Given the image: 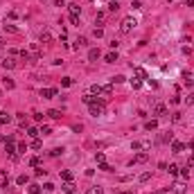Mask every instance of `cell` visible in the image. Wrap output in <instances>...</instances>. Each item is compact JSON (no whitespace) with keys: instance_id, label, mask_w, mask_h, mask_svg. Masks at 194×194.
<instances>
[{"instance_id":"cell-1","label":"cell","mask_w":194,"mask_h":194,"mask_svg":"<svg viewBox=\"0 0 194 194\" xmlns=\"http://www.w3.org/2000/svg\"><path fill=\"white\" fill-rule=\"evenodd\" d=\"M104 106H106V97H97L95 102L90 104V115L93 118H99V115H104Z\"/></svg>"},{"instance_id":"cell-2","label":"cell","mask_w":194,"mask_h":194,"mask_svg":"<svg viewBox=\"0 0 194 194\" xmlns=\"http://www.w3.org/2000/svg\"><path fill=\"white\" fill-rule=\"evenodd\" d=\"M133 27H136V18H133V16H129V18H124V21H122V25H120V32H122V34H129Z\"/></svg>"},{"instance_id":"cell-3","label":"cell","mask_w":194,"mask_h":194,"mask_svg":"<svg viewBox=\"0 0 194 194\" xmlns=\"http://www.w3.org/2000/svg\"><path fill=\"white\" fill-rule=\"evenodd\" d=\"M5 151L9 153V158H16V144H14V138H7V144H5Z\"/></svg>"},{"instance_id":"cell-4","label":"cell","mask_w":194,"mask_h":194,"mask_svg":"<svg viewBox=\"0 0 194 194\" xmlns=\"http://www.w3.org/2000/svg\"><path fill=\"white\" fill-rule=\"evenodd\" d=\"M56 95H59V90H56V88H41V97H45V99L56 97Z\"/></svg>"},{"instance_id":"cell-5","label":"cell","mask_w":194,"mask_h":194,"mask_svg":"<svg viewBox=\"0 0 194 194\" xmlns=\"http://www.w3.org/2000/svg\"><path fill=\"white\" fill-rule=\"evenodd\" d=\"M153 115L165 118V115H167V106H165V104H156V106H153Z\"/></svg>"},{"instance_id":"cell-6","label":"cell","mask_w":194,"mask_h":194,"mask_svg":"<svg viewBox=\"0 0 194 194\" xmlns=\"http://www.w3.org/2000/svg\"><path fill=\"white\" fill-rule=\"evenodd\" d=\"M147 158H149V153H147V151H140V153H136V156H133L131 165H136V163H144Z\"/></svg>"},{"instance_id":"cell-7","label":"cell","mask_w":194,"mask_h":194,"mask_svg":"<svg viewBox=\"0 0 194 194\" xmlns=\"http://www.w3.org/2000/svg\"><path fill=\"white\" fill-rule=\"evenodd\" d=\"M185 190H187V187H185V183H183V181L174 183V192H176V194H185Z\"/></svg>"},{"instance_id":"cell-8","label":"cell","mask_w":194,"mask_h":194,"mask_svg":"<svg viewBox=\"0 0 194 194\" xmlns=\"http://www.w3.org/2000/svg\"><path fill=\"white\" fill-rule=\"evenodd\" d=\"M2 63V68H5V70H11V68H16V61L14 59H5V61H0Z\"/></svg>"},{"instance_id":"cell-9","label":"cell","mask_w":194,"mask_h":194,"mask_svg":"<svg viewBox=\"0 0 194 194\" xmlns=\"http://www.w3.org/2000/svg\"><path fill=\"white\" fill-rule=\"evenodd\" d=\"M172 151H174V153L185 151V144H183V142H172Z\"/></svg>"},{"instance_id":"cell-10","label":"cell","mask_w":194,"mask_h":194,"mask_svg":"<svg viewBox=\"0 0 194 194\" xmlns=\"http://www.w3.org/2000/svg\"><path fill=\"white\" fill-rule=\"evenodd\" d=\"M9 122H11V115L5 111H0V124H9Z\"/></svg>"},{"instance_id":"cell-11","label":"cell","mask_w":194,"mask_h":194,"mask_svg":"<svg viewBox=\"0 0 194 194\" xmlns=\"http://www.w3.org/2000/svg\"><path fill=\"white\" fill-rule=\"evenodd\" d=\"M99 56H102V52H99V50H95V47H93V50L88 52V59H90V61H97Z\"/></svg>"},{"instance_id":"cell-12","label":"cell","mask_w":194,"mask_h":194,"mask_svg":"<svg viewBox=\"0 0 194 194\" xmlns=\"http://www.w3.org/2000/svg\"><path fill=\"white\" fill-rule=\"evenodd\" d=\"M68 9H70V16H79V5H77V2H70Z\"/></svg>"},{"instance_id":"cell-13","label":"cell","mask_w":194,"mask_h":194,"mask_svg":"<svg viewBox=\"0 0 194 194\" xmlns=\"http://www.w3.org/2000/svg\"><path fill=\"white\" fill-rule=\"evenodd\" d=\"M90 95L99 97V95H102V86H99V84H93V86H90Z\"/></svg>"},{"instance_id":"cell-14","label":"cell","mask_w":194,"mask_h":194,"mask_svg":"<svg viewBox=\"0 0 194 194\" xmlns=\"http://www.w3.org/2000/svg\"><path fill=\"white\" fill-rule=\"evenodd\" d=\"M61 178L66 181V183H72V178H75V176H72V172H68V169H66V172H61Z\"/></svg>"},{"instance_id":"cell-15","label":"cell","mask_w":194,"mask_h":194,"mask_svg":"<svg viewBox=\"0 0 194 194\" xmlns=\"http://www.w3.org/2000/svg\"><path fill=\"white\" fill-rule=\"evenodd\" d=\"M104 59H106V63H115V61H118V54H115V52H108Z\"/></svg>"},{"instance_id":"cell-16","label":"cell","mask_w":194,"mask_h":194,"mask_svg":"<svg viewBox=\"0 0 194 194\" xmlns=\"http://www.w3.org/2000/svg\"><path fill=\"white\" fill-rule=\"evenodd\" d=\"M111 93H113V86L108 84V86H102V95L104 97H111Z\"/></svg>"},{"instance_id":"cell-17","label":"cell","mask_w":194,"mask_h":194,"mask_svg":"<svg viewBox=\"0 0 194 194\" xmlns=\"http://www.w3.org/2000/svg\"><path fill=\"white\" fill-rule=\"evenodd\" d=\"M108 9H111V11H118V9H120V0H111V2H108Z\"/></svg>"},{"instance_id":"cell-18","label":"cell","mask_w":194,"mask_h":194,"mask_svg":"<svg viewBox=\"0 0 194 194\" xmlns=\"http://www.w3.org/2000/svg\"><path fill=\"white\" fill-rule=\"evenodd\" d=\"M47 115H50L52 120H59V118H61V111H56V108H52V111H47Z\"/></svg>"},{"instance_id":"cell-19","label":"cell","mask_w":194,"mask_h":194,"mask_svg":"<svg viewBox=\"0 0 194 194\" xmlns=\"http://www.w3.org/2000/svg\"><path fill=\"white\" fill-rule=\"evenodd\" d=\"M136 77H138V79H149V77H147V72H144L142 68H136Z\"/></svg>"},{"instance_id":"cell-20","label":"cell","mask_w":194,"mask_h":194,"mask_svg":"<svg viewBox=\"0 0 194 194\" xmlns=\"http://www.w3.org/2000/svg\"><path fill=\"white\" fill-rule=\"evenodd\" d=\"M81 99H84V104H88V106H90V104H93V102H95L97 97H95V95H84V97H81Z\"/></svg>"},{"instance_id":"cell-21","label":"cell","mask_w":194,"mask_h":194,"mask_svg":"<svg viewBox=\"0 0 194 194\" xmlns=\"http://www.w3.org/2000/svg\"><path fill=\"white\" fill-rule=\"evenodd\" d=\"M156 127H158V122H156V120H149V122L144 124V129H147V131H153Z\"/></svg>"},{"instance_id":"cell-22","label":"cell","mask_w":194,"mask_h":194,"mask_svg":"<svg viewBox=\"0 0 194 194\" xmlns=\"http://www.w3.org/2000/svg\"><path fill=\"white\" fill-rule=\"evenodd\" d=\"M144 147H149V144H147V142H144V144H142V142H133V144H131L133 151H140V149H144Z\"/></svg>"},{"instance_id":"cell-23","label":"cell","mask_w":194,"mask_h":194,"mask_svg":"<svg viewBox=\"0 0 194 194\" xmlns=\"http://www.w3.org/2000/svg\"><path fill=\"white\" fill-rule=\"evenodd\" d=\"M93 36H95V39H102V36H104V30H102V27H95V30H93Z\"/></svg>"},{"instance_id":"cell-24","label":"cell","mask_w":194,"mask_h":194,"mask_svg":"<svg viewBox=\"0 0 194 194\" xmlns=\"http://www.w3.org/2000/svg\"><path fill=\"white\" fill-rule=\"evenodd\" d=\"M41 41H43V43H50V41H52V34H50V32H43V34H41Z\"/></svg>"},{"instance_id":"cell-25","label":"cell","mask_w":194,"mask_h":194,"mask_svg":"<svg viewBox=\"0 0 194 194\" xmlns=\"http://www.w3.org/2000/svg\"><path fill=\"white\" fill-rule=\"evenodd\" d=\"M99 169H102V172H113V167L106 163V160H104V163H99Z\"/></svg>"},{"instance_id":"cell-26","label":"cell","mask_w":194,"mask_h":194,"mask_svg":"<svg viewBox=\"0 0 194 194\" xmlns=\"http://www.w3.org/2000/svg\"><path fill=\"white\" fill-rule=\"evenodd\" d=\"M63 190H66V194H75V185H72V183H66Z\"/></svg>"},{"instance_id":"cell-27","label":"cell","mask_w":194,"mask_h":194,"mask_svg":"<svg viewBox=\"0 0 194 194\" xmlns=\"http://www.w3.org/2000/svg\"><path fill=\"white\" fill-rule=\"evenodd\" d=\"M86 36H79V39H77V43H75V47H81V45H86Z\"/></svg>"},{"instance_id":"cell-28","label":"cell","mask_w":194,"mask_h":194,"mask_svg":"<svg viewBox=\"0 0 194 194\" xmlns=\"http://www.w3.org/2000/svg\"><path fill=\"white\" fill-rule=\"evenodd\" d=\"M122 81H127V77H122V75H118V77L111 79V84H122Z\"/></svg>"},{"instance_id":"cell-29","label":"cell","mask_w":194,"mask_h":194,"mask_svg":"<svg viewBox=\"0 0 194 194\" xmlns=\"http://www.w3.org/2000/svg\"><path fill=\"white\" fill-rule=\"evenodd\" d=\"M131 86H133V90H138L142 86V79H131Z\"/></svg>"},{"instance_id":"cell-30","label":"cell","mask_w":194,"mask_h":194,"mask_svg":"<svg viewBox=\"0 0 194 194\" xmlns=\"http://www.w3.org/2000/svg\"><path fill=\"white\" fill-rule=\"evenodd\" d=\"M169 174H172V176H178V165H169Z\"/></svg>"},{"instance_id":"cell-31","label":"cell","mask_w":194,"mask_h":194,"mask_svg":"<svg viewBox=\"0 0 194 194\" xmlns=\"http://www.w3.org/2000/svg\"><path fill=\"white\" fill-rule=\"evenodd\" d=\"M41 147H43V142H41L39 138H34V140H32V149H41Z\"/></svg>"},{"instance_id":"cell-32","label":"cell","mask_w":194,"mask_h":194,"mask_svg":"<svg viewBox=\"0 0 194 194\" xmlns=\"http://www.w3.org/2000/svg\"><path fill=\"white\" fill-rule=\"evenodd\" d=\"M88 194H104V190L95 185V187H90V190H88Z\"/></svg>"},{"instance_id":"cell-33","label":"cell","mask_w":194,"mask_h":194,"mask_svg":"<svg viewBox=\"0 0 194 194\" xmlns=\"http://www.w3.org/2000/svg\"><path fill=\"white\" fill-rule=\"evenodd\" d=\"M95 160H97V165H99V163H104L106 158H104V153H102V151H97V153H95Z\"/></svg>"},{"instance_id":"cell-34","label":"cell","mask_w":194,"mask_h":194,"mask_svg":"<svg viewBox=\"0 0 194 194\" xmlns=\"http://www.w3.org/2000/svg\"><path fill=\"white\" fill-rule=\"evenodd\" d=\"M27 181H30V178H27L25 174H23V176H18V178H16V183H18V185H25V183H27Z\"/></svg>"},{"instance_id":"cell-35","label":"cell","mask_w":194,"mask_h":194,"mask_svg":"<svg viewBox=\"0 0 194 194\" xmlns=\"http://www.w3.org/2000/svg\"><path fill=\"white\" fill-rule=\"evenodd\" d=\"M61 86H72V79H70V77H63V79H61Z\"/></svg>"},{"instance_id":"cell-36","label":"cell","mask_w":194,"mask_h":194,"mask_svg":"<svg viewBox=\"0 0 194 194\" xmlns=\"http://www.w3.org/2000/svg\"><path fill=\"white\" fill-rule=\"evenodd\" d=\"M178 174H181V178H183V181H185V178H190V169H187V167H185V169H181Z\"/></svg>"},{"instance_id":"cell-37","label":"cell","mask_w":194,"mask_h":194,"mask_svg":"<svg viewBox=\"0 0 194 194\" xmlns=\"http://www.w3.org/2000/svg\"><path fill=\"white\" fill-rule=\"evenodd\" d=\"M27 133H30L32 138H36V136H39V129H34V127H30V129H27Z\"/></svg>"},{"instance_id":"cell-38","label":"cell","mask_w":194,"mask_h":194,"mask_svg":"<svg viewBox=\"0 0 194 194\" xmlns=\"http://www.w3.org/2000/svg\"><path fill=\"white\" fill-rule=\"evenodd\" d=\"M61 153H63V149L56 147V149H52V151H50V156H61Z\"/></svg>"},{"instance_id":"cell-39","label":"cell","mask_w":194,"mask_h":194,"mask_svg":"<svg viewBox=\"0 0 194 194\" xmlns=\"http://www.w3.org/2000/svg\"><path fill=\"white\" fill-rule=\"evenodd\" d=\"M41 192V187H39V185H30V194H39Z\"/></svg>"},{"instance_id":"cell-40","label":"cell","mask_w":194,"mask_h":194,"mask_svg":"<svg viewBox=\"0 0 194 194\" xmlns=\"http://www.w3.org/2000/svg\"><path fill=\"white\" fill-rule=\"evenodd\" d=\"M149 178H151V174H149V172H144V174H142V176H140V181H142V183H147V181H149Z\"/></svg>"},{"instance_id":"cell-41","label":"cell","mask_w":194,"mask_h":194,"mask_svg":"<svg viewBox=\"0 0 194 194\" xmlns=\"http://www.w3.org/2000/svg\"><path fill=\"white\" fill-rule=\"evenodd\" d=\"M30 165H32V167H39V165H41V160H39V158H36V156H34V158L30 160Z\"/></svg>"},{"instance_id":"cell-42","label":"cell","mask_w":194,"mask_h":194,"mask_svg":"<svg viewBox=\"0 0 194 194\" xmlns=\"http://www.w3.org/2000/svg\"><path fill=\"white\" fill-rule=\"evenodd\" d=\"M185 102H187V106H192V104H194V93H192V95H187V99H185Z\"/></svg>"},{"instance_id":"cell-43","label":"cell","mask_w":194,"mask_h":194,"mask_svg":"<svg viewBox=\"0 0 194 194\" xmlns=\"http://www.w3.org/2000/svg\"><path fill=\"white\" fill-rule=\"evenodd\" d=\"M187 167H194V153H192V156L187 158Z\"/></svg>"},{"instance_id":"cell-44","label":"cell","mask_w":194,"mask_h":194,"mask_svg":"<svg viewBox=\"0 0 194 194\" xmlns=\"http://www.w3.org/2000/svg\"><path fill=\"white\" fill-rule=\"evenodd\" d=\"M185 5H187V7H194V0H185Z\"/></svg>"},{"instance_id":"cell-45","label":"cell","mask_w":194,"mask_h":194,"mask_svg":"<svg viewBox=\"0 0 194 194\" xmlns=\"http://www.w3.org/2000/svg\"><path fill=\"white\" fill-rule=\"evenodd\" d=\"M190 149H194V140H192V142H190Z\"/></svg>"},{"instance_id":"cell-46","label":"cell","mask_w":194,"mask_h":194,"mask_svg":"<svg viewBox=\"0 0 194 194\" xmlns=\"http://www.w3.org/2000/svg\"><path fill=\"white\" fill-rule=\"evenodd\" d=\"M0 142H5V136H0Z\"/></svg>"},{"instance_id":"cell-47","label":"cell","mask_w":194,"mask_h":194,"mask_svg":"<svg viewBox=\"0 0 194 194\" xmlns=\"http://www.w3.org/2000/svg\"><path fill=\"white\" fill-rule=\"evenodd\" d=\"M122 194H131V192H122Z\"/></svg>"},{"instance_id":"cell-48","label":"cell","mask_w":194,"mask_h":194,"mask_svg":"<svg viewBox=\"0 0 194 194\" xmlns=\"http://www.w3.org/2000/svg\"><path fill=\"white\" fill-rule=\"evenodd\" d=\"M0 97H2V90H0Z\"/></svg>"}]
</instances>
